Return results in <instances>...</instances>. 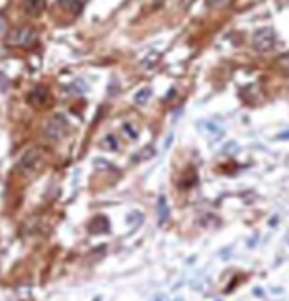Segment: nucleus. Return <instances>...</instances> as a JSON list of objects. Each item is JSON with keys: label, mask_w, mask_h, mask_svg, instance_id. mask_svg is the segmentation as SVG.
<instances>
[{"label": "nucleus", "mask_w": 289, "mask_h": 301, "mask_svg": "<svg viewBox=\"0 0 289 301\" xmlns=\"http://www.w3.org/2000/svg\"><path fill=\"white\" fill-rule=\"evenodd\" d=\"M42 166H44V154L38 148H30L18 160V170L22 174H36L42 170Z\"/></svg>", "instance_id": "nucleus-1"}, {"label": "nucleus", "mask_w": 289, "mask_h": 301, "mask_svg": "<svg viewBox=\"0 0 289 301\" xmlns=\"http://www.w3.org/2000/svg\"><path fill=\"white\" fill-rule=\"evenodd\" d=\"M150 99H152V89H150V87H144V89H140V91L134 95V102H136L138 106H144Z\"/></svg>", "instance_id": "nucleus-7"}, {"label": "nucleus", "mask_w": 289, "mask_h": 301, "mask_svg": "<svg viewBox=\"0 0 289 301\" xmlns=\"http://www.w3.org/2000/svg\"><path fill=\"white\" fill-rule=\"evenodd\" d=\"M224 2H226V0H207L209 6H222Z\"/></svg>", "instance_id": "nucleus-17"}, {"label": "nucleus", "mask_w": 289, "mask_h": 301, "mask_svg": "<svg viewBox=\"0 0 289 301\" xmlns=\"http://www.w3.org/2000/svg\"><path fill=\"white\" fill-rule=\"evenodd\" d=\"M126 221H128L130 225H140V223L144 221V217H142V213H130V215L126 217Z\"/></svg>", "instance_id": "nucleus-13"}, {"label": "nucleus", "mask_w": 289, "mask_h": 301, "mask_svg": "<svg viewBox=\"0 0 289 301\" xmlns=\"http://www.w3.org/2000/svg\"><path fill=\"white\" fill-rule=\"evenodd\" d=\"M67 130H69V122H67L65 114H53L46 124V136L53 142L61 140L67 134Z\"/></svg>", "instance_id": "nucleus-3"}, {"label": "nucleus", "mask_w": 289, "mask_h": 301, "mask_svg": "<svg viewBox=\"0 0 289 301\" xmlns=\"http://www.w3.org/2000/svg\"><path fill=\"white\" fill-rule=\"evenodd\" d=\"M158 211H160V223H166V219L169 217V207L166 203V197H160L158 201Z\"/></svg>", "instance_id": "nucleus-9"}, {"label": "nucleus", "mask_w": 289, "mask_h": 301, "mask_svg": "<svg viewBox=\"0 0 289 301\" xmlns=\"http://www.w3.org/2000/svg\"><path fill=\"white\" fill-rule=\"evenodd\" d=\"M4 32V20H0V34Z\"/></svg>", "instance_id": "nucleus-18"}, {"label": "nucleus", "mask_w": 289, "mask_h": 301, "mask_svg": "<svg viewBox=\"0 0 289 301\" xmlns=\"http://www.w3.org/2000/svg\"><path fill=\"white\" fill-rule=\"evenodd\" d=\"M252 46L258 51H269L275 46V32L271 28H260L252 36Z\"/></svg>", "instance_id": "nucleus-4"}, {"label": "nucleus", "mask_w": 289, "mask_h": 301, "mask_svg": "<svg viewBox=\"0 0 289 301\" xmlns=\"http://www.w3.org/2000/svg\"><path fill=\"white\" fill-rule=\"evenodd\" d=\"M152 156H154V150H152V148H148L146 152H142V154H140L138 158H134V160H136V162H138V160H148V158H152Z\"/></svg>", "instance_id": "nucleus-15"}, {"label": "nucleus", "mask_w": 289, "mask_h": 301, "mask_svg": "<svg viewBox=\"0 0 289 301\" xmlns=\"http://www.w3.org/2000/svg\"><path fill=\"white\" fill-rule=\"evenodd\" d=\"M46 6H48L46 0H24V10H26V14L28 16H34V18L40 16V14H44Z\"/></svg>", "instance_id": "nucleus-6"}, {"label": "nucleus", "mask_w": 289, "mask_h": 301, "mask_svg": "<svg viewBox=\"0 0 289 301\" xmlns=\"http://www.w3.org/2000/svg\"><path fill=\"white\" fill-rule=\"evenodd\" d=\"M65 91H67V93H77V95H81V93H85V91H87V85H85L83 81H77V83L69 85Z\"/></svg>", "instance_id": "nucleus-11"}, {"label": "nucleus", "mask_w": 289, "mask_h": 301, "mask_svg": "<svg viewBox=\"0 0 289 301\" xmlns=\"http://www.w3.org/2000/svg\"><path fill=\"white\" fill-rule=\"evenodd\" d=\"M100 148H102V150H110V152H116V150H118V140H116V136L106 134V136L100 140Z\"/></svg>", "instance_id": "nucleus-8"}, {"label": "nucleus", "mask_w": 289, "mask_h": 301, "mask_svg": "<svg viewBox=\"0 0 289 301\" xmlns=\"http://www.w3.org/2000/svg\"><path fill=\"white\" fill-rule=\"evenodd\" d=\"M10 89V85H8V79H6V75H2V73H0V91H2V93H6Z\"/></svg>", "instance_id": "nucleus-14"}, {"label": "nucleus", "mask_w": 289, "mask_h": 301, "mask_svg": "<svg viewBox=\"0 0 289 301\" xmlns=\"http://www.w3.org/2000/svg\"><path fill=\"white\" fill-rule=\"evenodd\" d=\"M122 130H124V134H126L130 140H136V138H138V130H136L130 122H124V124H122Z\"/></svg>", "instance_id": "nucleus-12"}, {"label": "nucleus", "mask_w": 289, "mask_h": 301, "mask_svg": "<svg viewBox=\"0 0 289 301\" xmlns=\"http://www.w3.org/2000/svg\"><path fill=\"white\" fill-rule=\"evenodd\" d=\"M28 102L36 108H46L49 102H51V93L44 87V85H38L30 95H28Z\"/></svg>", "instance_id": "nucleus-5"}, {"label": "nucleus", "mask_w": 289, "mask_h": 301, "mask_svg": "<svg viewBox=\"0 0 289 301\" xmlns=\"http://www.w3.org/2000/svg\"><path fill=\"white\" fill-rule=\"evenodd\" d=\"M273 140H289V130H285V132H281V134H277V136H273Z\"/></svg>", "instance_id": "nucleus-16"}, {"label": "nucleus", "mask_w": 289, "mask_h": 301, "mask_svg": "<svg viewBox=\"0 0 289 301\" xmlns=\"http://www.w3.org/2000/svg\"><path fill=\"white\" fill-rule=\"evenodd\" d=\"M38 40V34L32 30V28H16L8 34V46L10 48H28V46H34Z\"/></svg>", "instance_id": "nucleus-2"}, {"label": "nucleus", "mask_w": 289, "mask_h": 301, "mask_svg": "<svg viewBox=\"0 0 289 301\" xmlns=\"http://www.w3.org/2000/svg\"><path fill=\"white\" fill-rule=\"evenodd\" d=\"M160 61V53H156V51H152L146 59H142V67H146V69H152L156 63Z\"/></svg>", "instance_id": "nucleus-10"}]
</instances>
